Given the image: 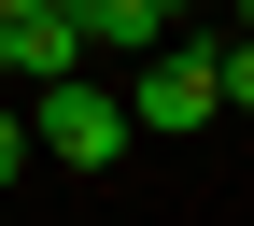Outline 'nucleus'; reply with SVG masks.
I'll return each instance as SVG.
<instances>
[{"label":"nucleus","instance_id":"1","mask_svg":"<svg viewBox=\"0 0 254 226\" xmlns=\"http://www.w3.org/2000/svg\"><path fill=\"white\" fill-rule=\"evenodd\" d=\"M141 142V127H127V99L99 71H71V85H43V99H28V155H71V170H113V155Z\"/></svg>","mask_w":254,"mask_h":226},{"label":"nucleus","instance_id":"2","mask_svg":"<svg viewBox=\"0 0 254 226\" xmlns=\"http://www.w3.org/2000/svg\"><path fill=\"white\" fill-rule=\"evenodd\" d=\"M85 71V28H71V0H43V14H0V85H71Z\"/></svg>","mask_w":254,"mask_h":226},{"label":"nucleus","instance_id":"3","mask_svg":"<svg viewBox=\"0 0 254 226\" xmlns=\"http://www.w3.org/2000/svg\"><path fill=\"white\" fill-rule=\"evenodd\" d=\"M127 127H212V71H198V43H155V57H141Z\"/></svg>","mask_w":254,"mask_h":226},{"label":"nucleus","instance_id":"4","mask_svg":"<svg viewBox=\"0 0 254 226\" xmlns=\"http://www.w3.org/2000/svg\"><path fill=\"white\" fill-rule=\"evenodd\" d=\"M14 170H28V113L0 99V198H14Z\"/></svg>","mask_w":254,"mask_h":226},{"label":"nucleus","instance_id":"5","mask_svg":"<svg viewBox=\"0 0 254 226\" xmlns=\"http://www.w3.org/2000/svg\"><path fill=\"white\" fill-rule=\"evenodd\" d=\"M0 14H43V0H0Z\"/></svg>","mask_w":254,"mask_h":226},{"label":"nucleus","instance_id":"6","mask_svg":"<svg viewBox=\"0 0 254 226\" xmlns=\"http://www.w3.org/2000/svg\"><path fill=\"white\" fill-rule=\"evenodd\" d=\"M226 14H240V0H226Z\"/></svg>","mask_w":254,"mask_h":226}]
</instances>
